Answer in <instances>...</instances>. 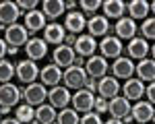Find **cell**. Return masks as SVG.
Masks as SVG:
<instances>
[{
  "label": "cell",
  "mask_w": 155,
  "mask_h": 124,
  "mask_svg": "<svg viewBox=\"0 0 155 124\" xmlns=\"http://www.w3.org/2000/svg\"><path fill=\"white\" fill-rule=\"evenodd\" d=\"M23 48H25V54H27V60L35 62V60H41V58L48 56V44L41 37H35V35L29 37Z\"/></svg>",
  "instance_id": "12"
},
{
  "label": "cell",
  "mask_w": 155,
  "mask_h": 124,
  "mask_svg": "<svg viewBox=\"0 0 155 124\" xmlns=\"http://www.w3.org/2000/svg\"><path fill=\"white\" fill-rule=\"evenodd\" d=\"M93 112L95 114H106L107 112V99H104V97H97L95 95V101H93Z\"/></svg>",
  "instance_id": "37"
},
{
  "label": "cell",
  "mask_w": 155,
  "mask_h": 124,
  "mask_svg": "<svg viewBox=\"0 0 155 124\" xmlns=\"http://www.w3.org/2000/svg\"><path fill=\"white\" fill-rule=\"evenodd\" d=\"M0 29H4V27H2V25H0Z\"/></svg>",
  "instance_id": "49"
},
{
  "label": "cell",
  "mask_w": 155,
  "mask_h": 124,
  "mask_svg": "<svg viewBox=\"0 0 155 124\" xmlns=\"http://www.w3.org/2000/svg\"><path fill=\"white\" fill-rule=\"evenodd\" d=\"M23 15V11L17 6V2H11V0H2L0 2V25L6 29L8 25H15L19 21V17Z\"/></svg>",
  "instance_id": "11"
},
{
  "label": "cell",
  "mask_w": 155,
  "mask_h": 124,
  "mask_svg": "<svg viewBox=\"0 0 155 124\" xmlns=\"http://www.w3.org/2000/svg\"><path fill=\"white\" fill-rule=\"evenodd\" d=\"M149 50H151L149 41H145L143 37H132L130 41H128V46H126V56H128L132 62L143 60V58L149 56Z\"/></svg>",
  "instance_id": "20"
},
{
  "label": "cell",
  "mask_w": 155,
  "mask_h": 124,
  "mask_svg": "<svg viewBox=\"0 0 155 124\" xmlns=\"http://www.w3.org/2000/svg\"><path fill=\"white\" fill-rule=\"evenodd\" d=\"M74 6H77V2H74V0H68V2H64V11H66V8H74Z\"/></svg>",
  "instance_id": "46"
},
{
  "label": "cell",
  "mask_w": 155,
  "mask_h": 124,
  "mask_svg": "<svg viewBox=\"0 0 155 124\" xmlns=\"http://www.w3.org/2000/svg\"><path fill=\"white\" fill-rule=\"evenodd\" d=\"M27 39H29V33H27V29H25V25H8L6 29H4V41H6V46L8 48H19L27 44Z\"/></svg>",
  "instance_id": "9"
},
{
  "label": "cell",
  "mask_w": 155,
  "mask_h": 124,
  "mask_svg": "<svg viewBox=\"0 0 155 124\" xmlns=\"http://www.w3.org/2000/svg\"><path fill=\"white\" fill-rule=\"evenodd\" d=\"M97 50H99V56L101 58H120L122 56V52H124V46H122V41H120L118 37L114 35H106L101 37V41H97Z\"/></svg>",
  "instance_id": "4"
},
{
  "label": "cell",
  "mask_w": 155,
  "mask_h": 124,
  "mask_svg": "<svg viewBox=\"0 0 155 124\" xmlns=\"http://www.w3.org/2000/svg\"><path fill=\"white\" fill-rule=\"evenodd\" d=\"M15 77L23 83V85H31L35 83V79L39 77V68L33 60H19L15 64Z\"/></svg>",
  "instance_id": "5"
},
{
  "label": "cell",
  "mask_w": 155,
  "mask_h": 124,
  "mask_svg": "<svg viewBox=\"0 0 155 124\" xmlns=\"http://www.w3.org/2000/svg\"><path fill=\"white\" fill-rule=\"evenodd\" d=\"M56 114V108H52L50 103H41L35 108V124H54Z\"/></svg>",
  "instance_id": "30"
},
{
  "label": "cell",
  "mask_w": 155,
  "mask_h": 124,
  "mask_svg": "<svg viewBox=\"0 0 155 124\" xmlns=\"http://www.w3.org/2000/svg\"><path fill=\"white\" fill-rule=\"evenodd\" d=\"M130 116H132V120H134L137 124L153 122V118H155L153 103H149V101H137V103L130 108Z\"/></svg>",
  "instance_id": "17"
},
{
  "label": "cell",
  "mask_w": 155,
  "mask_h": 124,
  "mask_svg": "<svg viewBox=\"0 0 155 124\" xmlns=\"http://www.w3.org/2000/svg\"><path fill=\"white\" fill-rule=\"evenodd\" d=\"M21 99H23L27 106L37 108V106H41V103H46V99H48V89L41 85V83L25 85V89H21Z\"/></svg>",
  "instance_id": "3"
},
{
  "label": "cell",
  "mask_w": 155,
  "mask_h": 124,
  "mask_svg": "<svg viewBox=\"0 0 155 124\" xmlns=\"http://www.w3.org/2000/svg\"><path fill=\"white\" fill-rule=\"evenodd\" d=\"M0 124H21L17 118H4V120H0Z\"/></svg>",
  "instance_id": "43"
},
{
  "label": "cell",
  "mask_w": 155,
  "mask_h": 124,
  "mask_svg": "<svg viewBox=\"0 0 155 124\" xmlns=\"http://www.w3.org/2000/svg\"><path fill=\"white\" fill-rule=\"evenodd\" d=\"M79 118H81V114H77L72 108H64L56 114V122L54 124H79Z\"/></svg>",
  "instance_id": "32"
},
{
  "label": "cell",
  "mask_w": 155,
  "mask_h": 124,
  "mask_svg": "<svg viewBox=\"0 0 155 124\" xmlns=\"http://www.w3.org/2000/svg\"><path fill=\"white\" fill-rule=\"evenodd\" d=\"M0 114H2V110H0Z\"/></svg>",
  "instance_id": "50"
},
{
  "label": "cell",
  "mask_w": 155,
  "mask_h": 124,
  "mask_svg": "<svg viewBox=\"0 0 155 124\" xmlns=\"http://www.w3.org/2000/svg\"><path fill=\"white\" fill-rule=\"evenodd\" d=\"M97 97H104V99H114L120 93V83L118 79H114L112 74H106L97 81Z\"/></svg>",
  "instance_id": "14"
},
{
  "label": "cell",
  "mask_w": 155,
  "mask_h": 124,
  "mask_svg": "<svg viewBox=\"0 0 155 124\" xmlns=\"http://www.w3.org/2000/svg\"><path fill=\"white\" fill-rule=\"evenodd\" d=\"M120 91H124L122 97H126L128 101H141V97L145 93V83L139 81V79H128Z\"/></svg>",
  "instance_id": "26"
},
{
  "label": "cell",
  "mask_w": 155,
  "mask_h": 124,
  "mask_svg": "<svg viewBox=\"0 0 155 124\" xmlns=\"http://www.w3.org/2000/svg\"><path fill=\"white\" fill-rule=\"evenodd\" d=\"M15 118L21 124H35V108H31L27 103H21V106H17Z\"/></svg>",
  "instance_id": "31"
},
{
  "label": "cell",
  "mask_w": 155,
  "mask_h": 124,
  "mask_svg": "<svg viewBox=\"0 0 155 124\" xmlns=\"http://www.w3.org/2000/svg\"><path fill=\"white\" fill-rule=\"evenodd\" d=\"M19 101H21V87L12 85V83L0 85V110H2V114H8L15 106H19Z\"/></svg>",
  "instance_id": "2"
},
{
  "label": "cell",
  "mask_w": 155,
  "mask_h": 124,
  "mask_svg": "<svg viewBox=\"0 0 155 124\" xmlns=\"http://www.w3.org/2000/svg\"><path fill=\"white\" fill-rule=\"evenodd\" d=\"M132 122H134V120H132V116H130V114H126V116L122 118V124H132Z\"/></svg>",
  "instance_id": "45"
},
{
  "label": "cell",
  "mask_w": 155,
  "mask_h": 124,
  "mask_svg": "<svg viewBox=\"0 0 155 124\" xmlns=\"http://www.w3.org/2000/svg\"><path fill=\"white\" fill-rule=\"evenodd\" d=\"M15 77V64L11 60H0V85L11 83V79Z\"/></svg>",
  "instance_id": "33"
},
{
  "label": "cell",
  "mask_w": 155,
  "mask_h": 124,
  "mask_svg": "<svg viewBox=\"0 0 155 124\" xmlns=\"http://www.w3.org/2000/svg\"><path fill=\"white\" fill-rule=\"evenodd\" d=\"M139 31H141V37H143L145 41H153L155 39V19L153 17L145 19L143 25L139 27Z\"/></svg>",
  "instance_id": "34"
},
{
  "label": "cell",
  "mask_w": 155,
  "mask_h": 124,
  "mask_svg": "<svg viewBox=\"0 0 155 124\" xmlns=\"http://www.w3.org/2000/svg\"><path fill=\"white\" fill-rule=\"evenodd\" d=\"M85 29L89 31L87 35H91L93 39L112 35V25H110V21H107L104 15H93V17H89V19H87V25H85Z\"/></svg>",
  "instance_id": "7"
},
{
  "label": "cell",
  "mask_w": 155,
  "mask_h": 124,
  "mask_svg": "<svg viewBox=\"0 0 155 124\" xmlns=\"http://www.w3.org/2000/svg\"><path fill=\"white\" fill-rule=\"evenodd\" d=\"M71 91L66 89L64 85H56V87H50L48 91V103L52 108H56V110H64V108H68V103H71Z\"/></svg>",
  "instance_id": "13"
},
{
  "label": "cell",
  "mask_w": 155,
  "mask_h": 124,
  "mask_svg": "<svg viewBox=\"0 0 155 124\" xmlns=\"http://www.w3.org/2000/svg\"><path fill=\"white\" fill-rule=\"evenodd\" d=\"M72 50H74V54H77V56H81V58L87 60L89 56H93V54L97 52V41L91 35L81 33V35H77V39H74Z\"/></svg>",
  "instance_id": "16"
},
{
  "label": "cell",
  "mask_w": 155,
  "mask_h": 124,
  "mask_svg": "<svg viewBox=\"0 0 155 124\" xmlns=\"http://www.w3.org/2000/svg\"><path fill=\"white\" fill-rule=\"evenodd\" d=\"M74 39H77V35H72V33H66V37H64V46H68V48H72L74 46Z\"/></svg>",
  "instance_id": "41"
},
{
  "label": "cell",
  "mask_w": 155,
  "mask_h": 124,
  "mask_svg": "<svg viewBox=\"0 0 155 124\" xmlns=\"http://www.w3.org/2000/svg\"><path fill=\"white\" fill-rule=\"evenodd\" d=\"M41 12H44V17H46V21H56L60 15L64 12V2L62 0H44L41 2Z\"/></svg>",
  "instance_id": "28"
},
{
  "label": "cell",
  "mask_w": 155,
  "mask_h": 124,
  "mask_svg": "<svg viewBox=\"0 0 155 124\" xmlns=\"http://www.w3.org/2000/svg\"><path fill=\"white\" fill-rule=\"evenodd\" d=\"M74 58H77L74 50L68 48V46H64V44L56 46L54 52H52V64H56L58 68H68V66H72Z\"/></svg>",
  "instance_id": "19"
},
{
  "label": "cell",
  "mask_w": 155,
  "mask_h": 124,
  "mask_svg": "<svg viewBox=\"0 0 155 124\" xmlns=\"http://www.w3.org/2000/svg\"><path fill=\"white\" fill-rule=\"evenodd\" d=\"M93 101H95V93H91V91H87V89H79V91L71 97L72 110L77 112V114L93 112Z\"/></svg>",
  "instance_id": "10"
},
{
  "label": "cell",
  "mask_w": 155,
  "mask_h": 124,
  "mask_svg": "<svg viewBox=\"0 0 155 124\" xmlns=\"http://www.w3.org/2000/svg\"><path fill=\"white\" fill-rule=\"evenodd\" d=\"M101 8H104L106 19H116L118 21L126 12V2H122V0H106V2H101Z\"/></svg>",
  "instance_id": "27"
},
{
  "label": "cell",
  "mask_w": 155,
  "mask_h": 124,
  "mask_svg": "<svg viewBox=\"0 0 155 124\" xmlns=\"http://www.w3.org/2000/svg\"><path fill=\"white\" fill-rule=\"evenodd\" d=\"M6 54H8V56H17V54H19V48H8Z\"/></svg>",
  "instance_id": "47"
},
{
  "label": "cell",
  "mask_w": 155,
  "mask_h": 124,
  "mask_svg": "<svg viewBox=\"0 0 155 124\" xmlns=\"http://www.w3.org/2000/svg\"><path fill=\"white\" fill-rule=\"evenodd\" d=\"M104 124H122V120H116V118H110L107 122H104Z\"/></svg>",
  "instance_id": "48"
},
{
  "label": "cell",
  "mask_w": 155,
  "mask_h": 124,
  "mask_svg": "<svg viewBox=\"0 0 155 124\" xmlns=\"http://www.w3.org/2000/svg\"><path fill=\"white\" fill-rule=\"evenodd\" d=\"M85 25H87V19H85V15L81 11H71L66 12V19H64V31L66 33H72V35H81L85 31Z\"/></svg>",
  "instance_id": "15"
},
{
  "label": "cell",
  "mask_w": 155,
  "mask_h": 124,
  "mask_svg": "<svg viewBox=\"0 0 155 124\" xmlns=\"http://www.w3.org/2000/svg\"><path fill=\"white\" fill-rule=\"evenodd\" d=\"M83 64H85V58H81V56H77L74 62H72V66H83Z\"/></svg>",
  "instance_id": "44"
},
{
  "label": "cell",
  "mask_w": 155,
  "mask_h": 124,
  "mask_svg": "<svg viewBox=\"0 0 155 124\" xmlns=\"http://www.w3.org/2000/svg\"><path fill=\"white\" fill-rule=\"evenodd\" d=\"M79 124H104L101 122V116L95 114V112H87L79 118Z\"/></svg>",
  "instance_id": "36"
},
{
  "label": "cell",
  "mask_w": 155,
  "mask_h": 124,
  "mask_svg": "<svg viewBox=\"0 0 155 124\" xmlns=\"http://www.w3.org/2000/svg\"><path fill=\"white\" fill-rule=\"evenodd\" d=\"M64 37H66V31H64V27L62 23H48L44 27V41L46 44H52V46H60L62 41H64Z\"/></svg>",
  "instance_id": "25"
},
{
  "label": "cell",
  "mask_w": 155,
  "mask_h": 124,
  "mask_svg": "<svg viewBox=\"0 0 155 124\" xmlns=\"http://www.w3.org/2000/svg\"><path fill=\"white\" fill-rule=\"evenodd\" d=\"M87 73H85L83 66H68V68H64L62 70V85L66 87L68 91L74 89V91H79V89H83L85 83H87Z\"/></svg>",
  "instance_id": "1"
},
{
  "label": "cell",
  "mask_w": 155,
  "mask_h": 124,
  "mask_svg": "<svg viewBox=\"0 0 155 124\" xmlns=\"http://www.w3.org/2000/svg\"><path fill=\"white\" fill-rule=\"evenodd\" d=\"M126 12H128V17H130L132 21L147 19V15H149V2H145V0H130V2H126Z\"/></svg>",
  "instance_id": "29"
},
{
  "label": "cell",
  "mask_w": 155,
  "mask_h": 124,
  "mask_svg": "<svg viewBox=\"0 0 155 124\" xmlns=\"http://www.w3.org/2000/svg\"><path fill=\"white\" fill-rule=\"evenodd\" d=\"M6 50H8V46H6V41H4V37H2V39H0V60H4Z\"/></svg>",
  "instance_id": "42"
},
{
  "label": "cell",
  "mask_w": 155,
  "mask_h": 124,
  "mask_svg": "<svg viewBox=\"0 0 155 124\" xmlns=\"http://www.w3.org/2000/svg\"><path fill=\"white\" fill-rule=\"evenodd\" d=\"M77 6L83 8V15L93 17L97 12V8H101V0H81V2H77Z\"/></svg>",
  "instance_id": "35"
},
{
  "label": "cell",
  "mask_w": 155,
  "mask_h": 124,
  "mask_svg": "<svg viewBox=\"0 0 155 124\" xmlns=\"http://www.w3.org/2000/svg\"><path fill=\"white\" fill-rule=\"evenodd\" d=\"M134 74L143 83H153L155 81V60L153 58L139 60V64H134Z\"/></svg>",
  "instance_id": "23"
},
{
  "label": "cell",
  "mask_w": 155,
  "mask_h": 124,
  "mask_svg": "<svg viewBox=\"0 0 155 124\" xmlns=\"http://www.w3.org/2000/svg\"><path fill=\"white\" fill-rule=\"evenodd\" d=\"M39 81L44 87H56L62 83V68H58L56 64H48L39 70Z\"/></svg>",
  "instance_id": "24"
},
{
  "label": "cell",
  "mask_w": 155,
  "mask_h": 124,
  "mask_svg": "<svg viewBox=\"0 0 155 124\" xmlns=\"http://www.w3.org/2000/svg\"><path fill=\"white\" fill-rule=\"evenodd\" d=\"M137 31H139V25L132 21L130 17H122L116 21V25H112V35L118 37L120 41H130L132 37H137Z\"/></svg>",
  "instance_id": "8"
},
{
  "label": "cell",
  "mask_w": 155,
  "mask_h": 124,
  "mask_svg": "<svg viewBox=\"0 0 155 124\" xmlns=\"http://www.w3.org/2000/svg\"><path fill=\"white\" fill-rule=\"evenodd\" d=\"M17 6H19L21 11L25 8L27 12H31V11H35V8H37V0H19Z\"/></svg>",
  "instance_id": "38"
},
{
  "label": "cell",
  "mask_w": 155,
  "mask_h": 124,
  "mask_svg": "<svg viewBox=\"0 0 155 124\" xmlns=\"http://www.w3.org/2000/svg\"><path fill=\"white\" fill-rule=\"evenodd\" d=\"M110 70H112V77L114 79H122V81H128L132 79V74H134V62L130 58H116V60L112 62V66H110Z\"/></svg>",
  "instance_id": "18"
},
{
  "label": "cell",
  "mask_w": 155,
  "mask_h": 124,
  "mask_svg": "<svg viewBox=\"0 0 155 124\" xmlns=\"http://www.w3.org/2000/svg\"><path fill=\"white\" fill-rule=\"evenodd\" d=\"M83 68H85V73H87V77H89V79L99 81L101 77H106V74H107L110 64H107V60H106V58H101L99 54H93V56H89V58L85 60Z\"/></svg>",
  "instance_id": "6"
},
{
  "label": "cell",
  "mask_w": 155,
  "mask_h": 124,
  "mask_svg": "<svg viewBox=\"0 0 155 124\" xmlns=\"http://www.w3.org/2000/svg\"><path fill=\"white\" fill-rule=\"evenodd\" d=\"M48 25L46 21V17H44V12L41 11H31V12H25V29H27V33L33 37V33L37 31H44V27Z\"/></svg>",
  "instance_id": "22"
},
{
  "label": "cell",
  "mask_w": 155,
  "mask_h": 124,
  "mask_svg": "<svg viewBox=\"0 0 155 124\" xmlns=\"http://www.w3.org/2000/svg\"><path fill=\"white\" fill-rule=\"evenodd\" d=\"M143 95H147V101H149V103H153V99H155V83H149V87H145Z\"/></svg>",
  "instance_id": "39"
},
{
  "label": "cell",
  "mask_w": 155,
  "mask_h": 124,
  "mask_svg": "<svg viewBox=\"0 0 155 124\" xmlns=\"http://www.w3.org/2000/svg\"><path fill=\"white\" fill-rule=\"evenodd\" d=\"M83 89L91 91V93H95V91H97V81H95V79H87V83H85Z\"/></svg>",
  "instance_id": "40"
},
{
  "label": "cell",
  "mask_w": 155,
  "mask_h": 124,
  "mask_svg": "<svg viewBox=\"0 0 155 124\" xmlns=\"http://www.w3.org/2000/svg\"><path fill=\"white\" fill-rule=\"evenodd\" d=\"M130 108H132V103L126 97H122V95H116L114 99H107V114L112 118H116V120H122L126 114H130Z\"/></svg>",
  "instance_id": "21"
}]
</instances>
